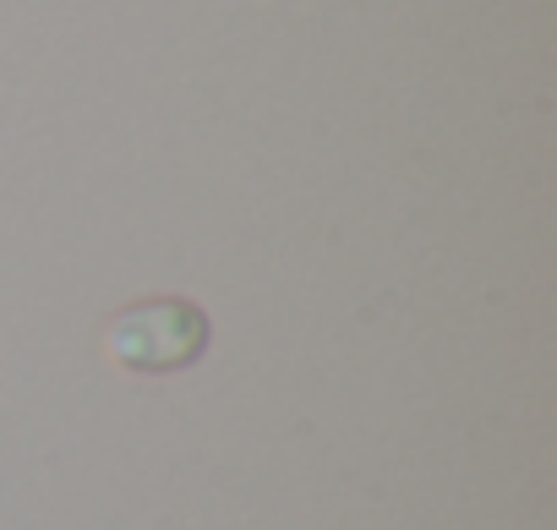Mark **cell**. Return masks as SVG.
Listing matches in <instances>:
<instances>
[{
  "label": "cell",
  "instance_id": "1",
  "mask_svg": "<svg viewBox=\"0 0 557 530\" xmlns=\"http://www.w3.org/2000/svg\"><path fill=\"white\" fill-rule=\"evenodd\" d=\"M208 345V318L191 301H143L115 318L110 356L132 372H175Z\"/></svg>",
  "mask_w": 557,
  "mask_h": 530
}]
</instances>
